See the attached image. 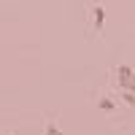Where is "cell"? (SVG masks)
<instances>
[{
  "mask_svg": "<svg viewBox=\"0 0 135 135\" xmlns=\"http://www.w3.org/2000/svg\"><path fill=\"white\" fill-rule=\"evenodd\" d=\"M116 84L122 92H132L135 95V70L130 65H119L116 68Z\"/></svg>",
  "mask_w": 135,
  "mask_h": 135,
  "instance_id": "obj_1",
  "label": "cell"
},
{
  "mask_svg": "<svg viewBox=\"0 0 135 135\" xmlns=\"http://www.w3.org/2000/svg\"><path fill=\"white\" fill-rule=\"evenodd\" d=\"M92 14H95V25H97V27H103V14H105V11L100 8V6H97V8L92 11Z\"/></svg>",
  "mask_w": 135,
  "mask_h": 135,
  "instance_id": "obj_2",
  "label": "cell"
},
{
  "mask_svg": "<svg viewBox=\"0 0 135 135\" xmlns=\"http://www.w3.org/2000/svg\"><path fill=\"white\" fill-rule=\"evenodd\" d=\"M122 100H124L130 108H135V95H132V92H122Z\"/></svg>",
  "mask_w": 135,
  "mask_h": 135,
  "instance_id": "obj_3",
  "label": "cell"
},
{
  "mask_svg": "<svg viewBox=\"0 0 135 135\" xmlns=\"http://www.w3.org/2000/svg\"><path fill=\"white\" fill-rule=\"evenodd\" d=\"M100 108H103V111H114V103H111V100L108 97H103V100H100V103H97Z\"/></svg>",
  "mask_w": 135,
  "mask_h": 135,
  "instance_id": "obj_4",
  "label": "cell"
},
{
  "mask_svg": "<svg viewBox=\"0 0 135 135\" xmlns=\"http://www.w3.org/2000/svg\"><path fill=\"white\" fill-rule=\"evenodd\" d=\"M43 135H62V130H60V127H54V124H49Z\"/></svg>",
  "mask_w": 135,
  "mask_h": 135,
  "instance_id": "obj_5",
  "label": "cell"
}]
</instances>
